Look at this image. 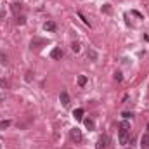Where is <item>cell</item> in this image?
Instances as JSON below:
<instances>
[{
	"mask_svg": "<svg viewBox=\"0 0 149 149\" xmlns=\"http://www.w3.org/2000/svg\"><path fill=\"white\" fill-rule=\"evenodd\" d=\"M49 43H50V42L45 40V38H33L30 45H31V49H37L38 50V49H42V45H49Z\"/></svg>",
	"mask_w": 149,
	"mask_h": 149,
	"instance_id": "6da1fadb",
	"label": "cell"
},
{
	"mask_svg": "<svg viewBox=\"0 0 149 149\" xmlns=\"http://www.w3.org/2000/svg\"><path fill=\"white\" fill-rule=\"evenodd\" d=\"M109 146V137L108 135H101L99 137V141H97V144H95V148L97 149H104Z\"/></svg>",
	"mask_w": 149,
	"mask_h": 149,
	"instance_id": "7a4b0ae2",
	"label": "cell"
},
{
	"mask_svg": "<svg viewBox=\"0 0 149 149\" xmlns=\"http://www.w3.org/2000/svg\"><path fill=\"white\" fill-rule=\"evenodd\" d=\"M128 130H120V134H118V137H120V144H123V146H127L128 144Z\"/></svg>",
	"mask_w": 149,
	"mask_h": 149,
	"instance_id": "3957f363",
	"label": "cell"
},
{
	"mask_svg": "<svg viewBox=\"0 0 149 149\" xmlns=\"http://www.w3.org/2000/svg\"><path fill=\"white\" fill-rule=\"evenodd\" d=\"M70 137L73 139L74 142H81V132L78 128H71L70 130Z\"/></svg>",
	"mask_w": 149,
	"mask_h": 149,
	"instance_id": "277c9868",
	"label": "cell"
},
{
	"mask_svg": "<svg viewBox=\"0 0 149 149\" xmlns=\"http://www.w3.org/2000/svg\"><path fill=\"white\" fill-rule=\"evenodd\" d=\"M59 99H61V104L64 106V108H68L70 106V95H68V92H61V95H59Z\"/></svg>",
	"mask_w": 149,
	"mask_h": 149,
	"instance_id": "5b68a950",
	"label": "cell"
},
{
	"mask_svg": "<svg viewBox=\"0 0 149 149\" xmlns=\"http://www.w3.org/2000/svg\"><path fill=\"white\" fill-rule=\"evenodd\" d=\"M63 56H64V52H63V50H61L59 47L52 49V52H50V57H52V59H61Z\"/></svg>",
	"mask_w": 149,
	"mask_h": 149,
	"instance_id": "8992f818",
	"label": "cell"
},
{
	"mask_svg": "<svg viewBox=\"0 0 149 149\" xmlns=\"http://www.w3.org/2000/svg\"><path fill=\"white\" fill-rule=\"evenodd\" d=\"M141 148L142 149H149V132L142 135V139H141Z\"/></svg>",
	"mask_w": 149,
	"mask_h": 149,
	"instance_id": "52a82bcc",
	"label": "cell"
},
{
	"mask_svg": "<svg viewBox=\"0 0 149 149\" xmlns=\"http://www.w3.org/2000/svg\"><path fill=\"white\" fill-rule=\"evenodd\" d=\"M10 10H12V14H16V16H19V12L23 10V5L16 2V3H12V5H10Z\"/></svg>",
	"mask_w": 149,
	"mask_h": 149,
	"instance_id": "ba28073f",
	"label": "cell"
},
{
	"mask_svg": "<svg viewBox=\"0 0 149 149\" xmlns=\"http://www.w3.org/2000/svg\"><path fill=\"white\" fill-rule=\"evenodd\" d=\"M83 125H85V128H88V130H94V128H95V123H94L92 118H85V120H83Z\"/></svg>",
	"mask_w": 149,
	"mask_h": 149,
	"instance_id": "9c48e42d",
	"label": "cell"
},
{
	"mask_svg": "<svg viewBox=\"0 0 149 149\" xmlns=\"http://www.w3.org/2000/svg\"><path fill=\"white\" fill-rule=\"evenodd\" d=\"M0 64H2V66H7V64H9V56H7L3 50H0Z\"/></svg>",
	"mask_w": 149,
	"mask_h": 149,
	"instance_id": "30bf717a",
	"label": "cell"
},
{
	"mask_svg": "<svg viewBox=\"0 0 149 149\" xmlns=\"http://www.w3.org/2000/svg\"><path fill=\"white\" fill-rule=\"evenodd\" d=\"M43 30H45V31H54V30H56V23H54V21H47V23L43 24Z\"/></svg>",
	"mask_w": 149,
	"mask_h": 149,
	"instance_id": "8fae6325",
	"label": "cell"
},
{
	"mask_svg": "<svg viewBox=\"0 0 149 149\" xmlns=\"http://www.w3.org/2000/svg\"><path fill=\"white\" fill-rule=\"evenodd\" d=\"M73 116H74V120H83V109L81 108H78V109H74V113H73Z\"/></svg>",
	"mask_w": 149,
	"mask_h": 149,
	"instance_id": "7c38bea8",
	"label": "cell"
},
{
	"mask_svg": "<svg viewBox=\"0 0 149 149\" xmlns=\"http://www.w3.org/2000/svg\"><path fill=\"white\" fill-rule=\"evenodd\" d=\"M120 130H128V132H130V121H128V120H123V121L120 123Z\"/></svg>",
	"mask_w": 149,
	"mask_h": 149,
	"instance_id": "4fadbf2b",
	"label": "cell"
},
{
	"mask_svg": "<svg viewBox=\"0 0 149 149\" xmlns=\"http://www.w3.org/2000/svg\"><path fill=\"white\" fill-rule=\"evenodd\" d=\"M78 85H80V87L87 85V76H85V74H80V76H78Z\"/></svg>",
	"mask_w": 149,
	"mask_h": 149,
	"instance_id": "5bb4252c",
	"label": "cell"
},
{
	"mask_svg": "<svg viewBox=\"0 0 149 149\" xmlns=\"http://www.w3.org/2000/svg\"><path fill=\"white\" fill-rule=\"evenodd\" d=\"M80 47H81V45H80V42H73V43H71V50H73L74 54H78V52H80Z\"/></svg>",
	"mask_w": 149,
	"mask_h": 149,
	"instance_id": "9a60e30c",
	"label": "cell"
},
{
	"mask_svg": "<svg viewBox=\"0 0 149 149\" xmlns=\"http://www.w3.org/2000/svg\"><path fill=\"white\" fill-rule=\"evenodd\" d=\"M78 17H80V19H81V21H83V24H87V26H88V28H90V26H92V24H90V21H88V19H87V17H85V16H83V14H81V12H78Z\"/></svg>",
	"mask_w": 149,
	"mask_h": 149,
	"instance_id": "2e32d148",
	"label": "cell"
},
{
	"mask_svg": "<svg viewBox=\"0 0 149 149\" xmlns=\"http://www.w3.org/2000/svg\"><path fill=\"white\" fill-rule=\"evenodd\" d=\"M92 61H97V54H95V50H92V49H88V54H87Z\"/></svg>",
	"mask_w": 149,
	"mask_h": 149,
	"instance_id": "e0dca14e",
	"label": "cell"
},
{
	"mask_svg": "<svg viewBox=\"0 0 149 149\" xmlns=\"http://www.w3.org/2000/svg\"><path fill=\"white\" fill-rule=\"evenodd\" d=\"M9 125H10V121H9V120H5V121H0V130H2V128H7Z\"/></svg>",
	"mask_w": 149,
	"mask_h": 149,
	"instance_id": "ac0fdd59",
	"label": "cell"
},
{
	"mask_svg": "<svg viewBox=\"0 0 149 149\" xmlns=\"http://www.w3.org/2000/svg\"><path fill=\"white\" fill-rule=\"evenodd\" d=\"M102 12H106V14H111L113 9L109 7V5H102Z\"/></svg>",
	"mask_w": 149,
	"mask_h": 149,
	"instance_id": "d6986e66",
	"label": "cell"
},
{
	"mask_svg": "<svg viewBox=\"0 0 149 149\" xmlns=\"http://www.w3.org/2000/svg\"><path fill=\"white\" fill-rule=\"evenodd\" d=\"M114 80H116V81H123V76H121L120 71H116V73H114Z\"/></svg>",
	"mask_w": 149,
	"mask_h": 149,
	"instance_id": "ffe728a7",
	"label": "cell"
},
{
	"mask_svg": "<svg viewBox=\"0 0 149 149\" xmlns=\"http://www.w3.org/2000/svg\"><path fill=\"white\" fill-rule=\"evenodd\" d=\"M26 23V17L24 16H17V24H24Z\"/></svg>",
	"mask_w": 149,
	"mask_h": 149,
	"instance_id": "44dd1931",
	"label": "cell"
},
{
	"mask_svg": "<svg viewBox=\"0 0 149 149\" xmlns=\"http://www.w3.org/2000/svg\"><path fill=\"white\" fill-rule=\"evenodd\" d=\"M121 116H123L125 120H128V118H132V116H134V113H123Z\"/></svg>",
	"mask_w": 149,
	"mask_h": 149,
	"instance_id": "7402d4cb",
	"label": "cell"
},
{
	"mask_svg": "<svg viewBox=\"0 0 149 149\" xmlns=\"http://www.w3.org/2000/svg\"><path fill=\"white\" fill-rule=\"evenodd\" d=\"M31 71H28V73H26V81H31Z\"/></svg>",
	"mask_w": 149,
	"mask_h": 149,
	"instance_id": "603a6c76",
	"label": "cell"
},
{
	"mask_svg": "<svg viewBox=\"0 0 149 149\" xmlns=\"http://www.w3.org/2000/svg\"><path fill=\"white\" fill-rule=\"evenodd\" d=\"M132 14H134V16H137V17H142V14H141V12H137V10H134Z\"/></svg>",
	"mask_w": 149,
	"mask_h": 149,
	"instance_id": "cb8c5ba5",
	"label": "cell"
},
{
	"mask_svg": "<svg viewBox=\"0 0 149 149\" xmlns=\"http://www.w3.org/2000/svg\"><path fill=\"white\" fill-rule=\"evenodd\" d=\"M148 132H149V123H148Z\"/></svg>",
	"mask_w": 149,
	"mask_h": 149,
	"instance_id": "d4e9b609",
	"label": "cell"
},
{
	"mask_svg": "<svg viewBox=\"0 0 149 149\" xmlns=\"http://www.w3.org/2000/svg\"><path fill=\"white\" fill-rule=\"evenodd\" d=\"M0 149H2V148H0Z\"/></svg>",
	"mask_w": 149,
	"mask_h": 149,
	"instance_id": "484cf974",
	"label": "cell"
},
{
	"mask_svg": "<svg viewBox=\"0 0 149 149\" xmlns=\"http://www.w3.org/2000/svg\"><path fill=\"white\" fill-rule=\"evenodd\" d=\"M130 149H132V148H130Z\"/></svg>",
	"mask_w": 149,
	"mask_h": 149,
	"instance_id": "4316f807",
	"label": "cell"
}]
</instances>
